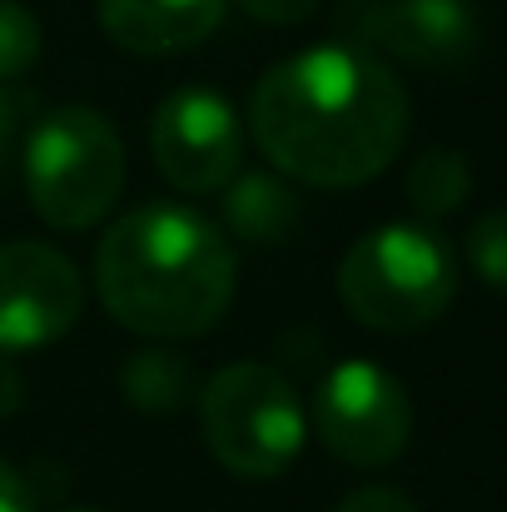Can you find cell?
<instances>
[{
    "instance_id": "6da1fadb",
    "label": "cell",
    "mask_w": 507,
    "mask_h": 512,
    "mask_svg": "<svg viewBox=\"0 0 507 512\" xmlns=\"http://www.w3.org/2000/svg\"><path fill=\"white\" fill-rule=\"evenodd\" d=\"M249 130L294 184L353 189L393 165L408 140V90L363 45H314L264 70Z\"/></svg>"
},
{
    "instance_id": "7a4b0ae2",
    "label": "cell",
    "mask_w": 507,
    "mask_h": 512,
    "mask_svg": "<svg viewBox=\"0 0 507 512\" xmlns=\"http://www.w3.org/2000/svg\"><path fill=\"white\" fill-rule=\"evenodd\" d=\"M234 239L189 204H140L95 249V289L115 324L155 343L209 334L234 304Z\"/></svg>"
},
{
    "instance_id": "3957f363",
    "label": "cell",
    "mask_w": 507,
    "mask_h": 512,
    "mask_svg": "<svg viewBox=\"0 0 507 512\" xmlns=\"http://www.w3.org/2000/svg\"><path fill=\"white\" fill-rule=\"evenodd\" d=\"M458 294V264L428 224H378L338 264L343 309L378 334H413L443 319Z\"/></svg>"
},
{
    "instance_id": "277c9868",
    "label": "cell",
    "mask_w": 507,
    "mask_h": 512,
    "mask_svg": "<svg viewBox=\"0 0 507 512\" xmlns=\"http://www.w3.org/2000/svg\"><path fill=\"white\" fill-rule=\"evenodd\" d=\"M25 194L50 229H95L125 189V145L90 105L45 110L20 145Z\"/></svg>"
},
{
    "instance_id": "5b68a950",
    "label": "cell",
    "mask_w": 507,
    "mask_h": 512,
    "mask_svg": "<svg viewBox=\"0 0 507 512\" xmlns=\"http://www.w3.org/2000/svg\"><path fill=\"white\" fill-rule=\"evenodd\" d=\"M204 443L234 478H279L294 468L309 438L304 398L269 363H229L199 388Z\"/></svg>"
},
{
    "instance_id": "8992f818",
    "label": "cell",
    "mask_w": 507,
    "mask_h": 512,
    "mask_svg": "<svg viewBox=\"0 0 507 512\" xmlns=\"http://www.w3.org/2000/svg\"><path fill=\"white\" fill-rule=\"evenodd\" d=\"M314 433L338 463L383 468L413 438V403L383 363L348 358L324 373L314 393Z\"/></svg>"
},
{
    "instance_id": "52a82bcc",
    "label": "cell",
    "mask_w": 507,
    "mask_h": 512,
    "mask_svg": "<svg viewBox=\"0 0 507 512\" xmlns=\"http://www.w3.org/2000/svg\"><path fill=\"white\" fill-rule=\"evenodd\" d=\"M150 155L179 194H219L244 160V125L219 90L184 85L150 120Z\"/></svg>"
},
{
    "instance_id": "ba28073f",
    "label": "cell",
    "mask_w": 507,
    "mask_h": 512,
    "mask_svg": "<svg viewBox=\"0 0 507 512\" xmlns=\"http://www.w3.org/2000/svg\"><path fill=\"white\" fill-rule=\"evenodd\" d=\"M338 30L363 50H388L423 70H463L483 40L468 0H343Z\"/></svg>"
},
{
    "instance_id": "9c48e42d",
    "label": "cell",
    "mask_w": 507,
    "mask_h": 512,
    "mask_svg": "<svg viewBox=\"0 0 507 512\" xmlns=\"http://www.w3.org/2000/svg\"><path fill=\"white\" fill-rule=\"evenodd\" d=\"M85 309L75 264L40 239L0 244V353H35L60 343Z\"/></svg>"
},
{
    "instance_id": "30bf717a",
    "label": "cell",
    "mask_w": 507,
    "mask_h": 512,
    "mask_svg": "<svg viewBox=\"0 0 507 512\" xmlns=\"http://www.w3.org/2000/svg\"><path fill=\"white\" fill-rule=\"evenodd\" d=\"M229 0H100V25L135 55H179L209 40Z\"/></svg>"
},
{
    "instance_id": "8fae6325",
    "label": "cell",
    "mask_w": 507,
    "mask_h": 512,
    "mask_svg": "<svg viewBox=\"0 0 507 512\" xmlns=\"http://www.w3.org/2000/svg\"><path fill=\"white\" fill-rule=\"evenodd\" d=\"M219 194H224L219 199V229L244 239V244H284V239H294V229L304 219L294 179L279 170L234 174Z\"/></svg>"
},
{
    "instance_id": "7c38bea8",
    "label": "cell",
    "mask_w": 507,
    "mask_h": 512,
    "mask_svg": "<svg viewBox=\"0 0 507 512\" xmlns=\"http://www.w3.org/2000/svg\"><path fill=\"white\" fill-rule=\"evenodd\" d=\"M403 189H408V204L423 219H443V214L463 209V199L473 189V170L458 150H423L403 179Z\"/></svg>"
},
{
    "instance_id": "4fadbf2b",
    "label": "cell",
    "mask_w": 507,
    "mask_h": 512,
    "mask_svg": "<svg viewBox=\"0 0 507 512\" xmlns=\"http://www.w3.org/2000/svg\"><path fill=\"white\" fill-rule=\"evenodd\" d=\"M125 393L140 403V408H179L189 393H194V373L179 353L169 348H140L130 363H125Z\"/></svg>"
},
{
    "instance_id": "5bb4252c",
    "label": "cell",
    "mask_w": 507,
    "mask_h": 512,
    "mask_svg": "<svg viewBox=\"0 0 507 512\" xmlns=\"http://www.w3.org/2000/svg\"><path fill=\"white\" fill-rule=\"evenodd\" d=\"M35 60H40V20L25 5L0 0V80L25 75Z\"/></svg>"
},
{
    "instance_id": "9a60e30c",
    "label": "cell",
    "mask_w": 507,
    "mask_h": 512,
    "mask_svg": "<svg viewBox=\"0 0 507 512\" xmlns=\"http://www.w3.org/2000/svg\"><path fill=\"white\" fill-rule=\"evenodd\" d=\"M468 259H473V269H478L483 284H493V289L507 294V209L483 214L468 229Z\"/></svg>"
},
{
    "instance_id": "2e32d148",
    "label": "cell",
    "mask_w": 507,
    "mask_h": 512,
    "mask_svg": "<svg viewBox=\"0 0 507 512\" xmlns=\"http://www.w3.org/2000/svg\"><path fill=\"white\" fill-rule=\"evenodd\" d=\"M334 512H418V503L403 493V488H388V483H368V488H353Z\"/></svg>"
},
{
    "instance_id": "e0dca14e",
    "label": "cell",
    "mask_w": 507,
    "mask_h": 512,
    "mask_svg": "<svg viewBox=\"0 0 507 512\" xmlns=\"http://www.w3.org/2000/svg\"><path fill=\"white\" fill-rule=\"evenodd\" d=\"M25 105H30V100L0 80V174L10 170V160H15V150H20V120H25Z\"/></svg>"
},
{
    "instance_id": "ac0fdd59",
    "label": "cell",
    "mask_w": 507,
    "mask_h": 512,
    "mask_svg": "<svg viewBox=\"0 0 507 512\" xmlns=\"http://www.w3.org/2000/svg\"><path fill=\"white\" fill-rule=\"evenodd\" d=\"M234 5H239L244 15L264 20V25H299V20L314 15L319 0H234Z\"/></svg>"
},
{
    "instance_id": "d6986e66",
    "label": "cell",
    "mask_w": 507,
    "mask_h": 512,
    "mask_svg": "<svg viewBox=\"0 0 507 512\" xmlns=\"http://www.w3.org/2000/svg\"><path fill=\"white\" fill-rule=\"evenodd\" d=\"M0 512H40V498H35V488L20 478V468H10L5 458H0Z\"/></svg>"
},
{
    "instance_id": "ffe728a7",
    "label": "cell",
    "mask_w": 507,
    "mask_h": 512,
    "mask_svg": "<svg viewBox=\"0 0 507 512\" xmlns=\"http://www.w3.org/2000/svg\"><path fill=\"white\" fill-rule=\"evenodd\" d=\"M65 512H100V508H65Z\"/></svg>"
}]
</instances>
